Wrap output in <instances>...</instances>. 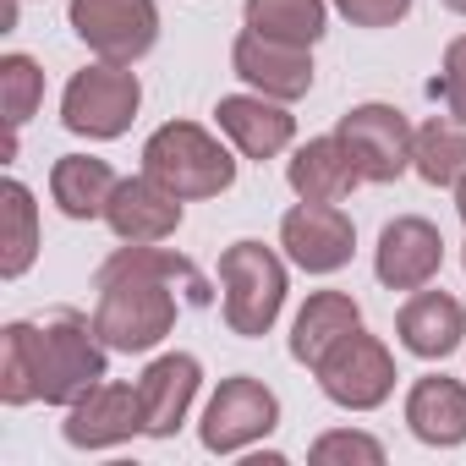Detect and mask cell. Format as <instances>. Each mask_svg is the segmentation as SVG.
<instances>
[{
    "instance_id": "6da1fadb",
    "label": "cell",
    "mask_w": 466,
    "mask_h": 466,
    "mask_svg": "<svg viewBox=\"0 0 466 466\" xmlns=\"http://www.w3.org/2000/svg\"><path fill=\"white\" fill-rule=\"evenodd\" d=\"M176 286L187 291L192 308H208L214 291L203 280V269L176 253V248H159V242H121L99 275H94V324L105 335L110 351L121 357H143L154 351L170 329H176Z\"/></svg>"
},
{
    "instance_id": "7a4b0ae2",
    "label": "cell",
    "mask_w": 466,
    "mask_h": 466,
    "mask_svg": "<svg viewBox=\"0 0 466 466\" xmlns=\"http://www.w3.org/2000/svg\"><path fill=\"white\" fill-rule=\"evenodd\" d=\"M34 368H39V400L66 411L94 384L110 379V346L94 319L61 308L45 324H34Z\"/></svg>"
},
{
    "instance_id": "3957f363",
    "label": "cell",
    "mask_w": 466,
    "mask_h": 466,
    "mask_svg": "<svg viewBox=\"0 0 466 466\" xmlns=\"http://www.w3.org/2000/svg\"><path fill=\"white\" fill-rule=\"evenodd\" d=\"M286 264L291 258H280L264 242H230L219 253V313H225V329L230 335L264 340L280 324L286 297H291Z\"/></svg>"
},
{
    "instance_id": "277c9868",
    "label": "cell",
    "mask_w": 466,
    "mask_h": 466,
    "mask_svg": "<svg viewBox=\"0 0 466 466\" xmlns=\"http://www.w3.org/2000/svg\"><path fill=\"white\" fill-rule=\"evenodd\" d=\"M143 170L170 187L181 203H198V198H219L237 187V154H230L208 127L198 121H165L148 132L143 143Z\"/></svg>"
},
{
    "instance_id": "5b68a950",
    "label": "cell",
    "mask_w": 466,
    "mask_h": 466,
    "mask_svg": "<svg viewBox=\"0 0 466 466\" xmlns=\"http://www.w3.org/2000/svg\"><path fill=\"white\" fill-rule=\"evenodd\" d=\"M137 110H143V83L132 66H116V61H94V66L72 72L61 88V127L88 143L127 137Z\"/></svg>"
},
{
    "instance_id": "8992f818",
    "label": "cell",
    "mask_w": 466,
    "mask_h": 466,
    "mask_svg": "<svg viewBox=\"0 0 466 466\" xmlns=\"http://www.w3.org/2000/svg\"><path fill=\"white\" fill-rule=\"evenodd\" d=\"M275 428H280V395L264 379L237 373V379H219V390L208 395L203 422H198V444L208 455H248Z\"/></svg>"
},
{
    "instance_id": "52a82bcc",
    "label": "cell",
    "mask_w": 466,
    "mask_h": 466,
    "mask_svg": "<svg viewBox=\"0 0 466 466\" xmlns=\"http://www.w3.org/2000/svg\"><path fill=\"white\" fill-rule=\"evenodd\" d=\"M313 379H319V390H324L329 406H340V411H379L395 395V379L400 373H395V351L379 335L351 329L346 340H335L319 357Z\"/></svg>"
},
{
    "instance_id": "ba28073f",
    "label": "cell",
    "mask_w": 466,
    "mask_h": 466,
    "mask_svg": "<svg viewBox=\"0 0 466 466\" xmlns=\"http://www.w3.org/2000/svg\"><path fill=\"white\" fill-rule=\"evenodd\" d=\"M335 137L351 148L362 181L373 187H390L411 170V148H417V127L406 121L400 105H384V99H368V105H351L340 121H335Z\"/></svg>"
},
{
    "instance_id": "9c48e42d",
    "label": "cell",
    "mask_w": 466,
    "mask_h": 466,
    "mask_svg": "<svg viewBox=\"0 0 466 466\" xmlns=\"http://www.w3.org/2000/svg\"><path fill=\"white\" fill-rule=\"evenodd\" d=\"M66 23L88 45L94 61H116V66H137L159 45V6L154 0H72Z\"/></svg>"
},
{
    "instance_id": "30bf717a",
    "label": "cell",
    "mask_w": 466,
    "mask_h": 466,
    "mask_svg": "<svg viewBox=\"0 0 466 466\" xmlns=\"http://www.w3.org/2000/svg\"><path fill=\"white\" fill-rule=\"evenodd\" d=\"M280 248L302 275H340L357 253V225L340 203H308L297 198L280 214Z\"/></svg>"
},
{
    "instance_id": "8fae6325",
    "label": "cell",
    "mask_w": 466,
    "mask_h": 466,
    "mask_svg": "<svg viewBox=\"0 0 466 466\" xmlns=\"http://www.w3.org/2000/svg\"><path fill=\"white\" fill-rule=\"evenodd\" d=\"M230 72H237L253 94L264 99H280V105H297L313 94V50L308 45H286V39H264L253 28L237 34L230 45Z\"/></svg>"
},
{
    "instance_id": "7c38bea8",
    "label": "cell",
    "mask_w": 466,
    "mask_h": 466,
    "mask_svg": "<svg viewBox=\"0 0 466 466\" xmlns=\"http://www.w3.org/2000/svg\"><path fill=\"white\" fill-rule=\"evenodd\" d=\"M444 269V237L439 225L422 214H395L379 230V248H373V275L384 291H422L433 286V275Z\"/></svg>"
},
{
    "instance_id": "4fadbf2b",
    "label": "cell",
    "mask_w": 466,
    "mask_h": 466,
    "mask_svg": "<svg viewBox=\"0 0 466 466\" xmlns=\"http://www.w3.org/2000/svg\"><path fill=\"white\" fill-rule=\"evenodd\" d=\"M143 433V400H137V384H94L77 406H66V422H61V439L72 450H121Z\"/></svg>"
},
{
    "instance_id": "5bb4252c",
    "label": "cell",
    "mask_w": 466,
    "mask_h": 466,
    "mask_svg": "<svg viewBox=\"0 0 466 466\" xmlns=\"http://www.w3.org/2000/svg\"><path fill=\"white\" fill-rule=\"evenodd\" d=\"M203 390V362L192 351H165L137 373V400H143V433L148 439H176L181 422L192 417V400Z\"/></svg>"
},
{
    "instance_id": "9a60e30c",
    "label": "cell",
    "mask_w": 466,
    "mask_h": 466,
    "mask_svg": "<svg viewBox=\"0 0 466 466\" xmlns=\"http://www.w3.org/2000/svg\"><path fill=\"white\" fill-rule=\"evenodd\" d=\"M214 121L219 132L230 137V148H237L242 159H280L291 143H297V116L280 105V99H264V94H225L214 105Z\"/></svg>"
},
{
    "instance_id": "2e32d148",
    "label": "cell",
    "mask_w": 466,
    "mask_h": 466,
    "mask_svg": "<svg viewBox=\"0 0 466 466\" xmlns=\"http://www.w3.org/2000/svg\"><path fill=\"white\" fill-rule=\"evenodd\" d=\"M181 214H187L181 198L143 170V176H121L116 181L105 225L116 230V242H170L181 230Z\"/></svg>"
},
{
    "instance_id": "e0dca14e",
    "label": "cell",
    "mask_w": 466,
    "mask_h": 466,
    "mask_svg": "<svg viewBox=\"0 0 466 466\" xmlns=\"http://www.w3.org/2000/svg\"><path fill=\"white\" fill-rule=\"evenodd\" d=\"M395 340L411 351V357H422V362H444V357H455L461 351V340H466V308L450 297V291H411L406 302H400V313H395Z\"/></svg>"
},
{
    "instance_id": "ac0fdd59",
    "label": "cell",
    "mask_w": 466,
    "mask_h": 466,
    "mask_svg": "<svg viewBox=\"0 0 466 466\" xmlns=\"http://www.w3.org/2000/svg\"><path fill=\"white\" fill-rule=\"evenodd\" d=\"M406 428L428 450H461L466 444V384L450 373H422L406 390Z\"/></svg>"
},
{
    "instance_id": "d6986e66",
    "label": "cell",
    "mask_w": 466,
    "mask_h": 466,
    "mask_svg": "<svg viewBox=\"0 0 466 466\" xmlns=\"http://www.w3.org/2000/svg\"><path fill=\"white\" fill-rule=\"evenodd\" d=\"M286 181H291V192L308 198V203H340V198H351V192L362 187V170H357L351 148L329 132V137H308V143L291 154Z\"/></svg>"
},
{
    "instance_id": "ffe728a7",
    "label": "cell",
    "mask_w": 466,
    "mask_h": 466,
    "mask_svg": "<svg viewBox=\"0 0 466 466\" xmlns=\"http://www.w3.org/2000/svg\"><path fill=\"white\" fill-rule=\"evenodd\" d=\"M351 329H362V308L351 291H313L302 302V313L291 319V362L302 368H319V357L346 340Z\"/></svg>"
},
{
    "instance_id": "44dd1931",
    "label": "cell",
    "mask_w": 466,
    "mask_h": 466,
    "mask_svg": "<svg viewBox=\"0 0 466 466\" xmlns=\"http://www.w3.org/2000/svg\"><path fill=\"white\" fill-rule=\"evenodd\" d=\"M116 181L121 176L110 170V159H94V154H61L50 165V198L66 219H105Z\"/></svg>"
},
{
    "instance_id": "7402d4cb",
    "label": "cell",
    "mask_w": 466,
    "mask_h": 466,
    "mask_svg": "<svg viewBox=\"0 0 466 466\" xmlns=\"http://www.w3.org/2000/svg\"><path fill=\"white\" fill-rule=\"evenodd\" d=\"M0 219H6V237H0V280H23L39 258V203L17 176L0 181Z\"/></svg>"
},
{
    "instance_id": "603a6c76",
    "label": "cell",
    "mask_w": 466,
    "mask_h": 466,
    "mask_svg": "<svg viewBox=\"0 0 466 466\" xmlns=\"http://www.w3.org/2000/svg\"><path fill=\"white\" fill-rule=\"evenodd\" d=\"M242 23L264 39L286 45H319L329 28V0H242Z\"/></svg>"
},
{
    "instance_id": "cb8c5ba5",
    "label": "cell",
    "mask_w": 466,
    "mask_h": 466,
    "mask_svg": "<svg viewBox=\"0 0 466 466\" xmlns=\"http://www.w3.org/2000/svg\"><path fill=\"white\" fill-rule=\"evenodd\" d=\"M411 170L428 187H455L466 176V127L455 116H433L417 127V148H411Z\"/></svg>"
},
{
    "instance_id": "d4e9b609",
    "label": "cell",
    "mask_w": 466,
    "mask_h": 466,
    "mask_svg": "<svg viewBox=\"0 0 466 466\" xmlns=\"http://www.w3.org/2000/svg\"><path fill=\"white\" fill-rule=\"evenodd\" d=\"M0 400L12 411L39 400V368H34V324L12 319L0 329Z\"/></svg>"
},
{
    "instance_id": "484cf974",
    "label": "cell",
    "mask_w": 466,
    "mask_h": 466,
    "mask_svg": "<svg viewBox=\"0 0 466 466\" xmlns=\"http://www.w3.org/2000/svg\"><path fill=\"white\" fill-rule=\"evenodd\" d=\"M0 105H6V132H23L34 121V110L45 105V66L34 56H0Z\"/></svg>"
},
{
    "instance_id": "4316f807",
    "label": "cell",
    "mask_w": 466,
    "mask_h": 466,
    "mask_svg": "<svg viewBox=\"0 0 466 466\" xmlns=\"http://www.w3.org/2000/svg\"><path fill=\"white\" fill-rule=\"evenodd\" d=\"M308 461H319V466H384V444L362 428H329L308 444Z\"/></svg>"
},
{
    "instance_id": "83f0119b",
    "label": "cell",
    "mask_w": 466,
    "mask_h": 466,
    "mask_svg": "<svg viewBox=\"0 0 466 466\" xmlns=\"http://www.w3.org/2000/svg\"><path fill=\"white\" fill-rule=\"evenodd\" d=\"M433 94L444 99V116H455V121L466 127V34H455V39L444 45V61H439Z\"/></svg>"
},
{
    "instance_id": "f1b7e54d",
    "label": "cell",
    "mask_w": 466,
    "mask_h": 466,
    "mask_svg": "<svg viewBox=\"0 0 466 466\" xmlns=\"http://www.w3.org/2000/svg\"><path fill=\"white\" fill-rule=\"evenodd\" d=\"M351 28H395L411 17V0H329Z\"/></svg>"
},
{
    "instance_id": "f546056e",
    "label": "cell",
    "mask_w": 466,
    "mask_h": 466,
    "mask_svg": "<svg viewBox=\"0 0 466 466\" xmlns=\"http://www.w3.org/2000/svg\"><path fill=\"white\" fill-rule=\"evenodd\" d=\"M455 214H461V230H466V176L455 181ZM461 264H466V248H461Z\"/></svg>"
},
{
    "instance_id": "4dcf8cb0",
    "label": "cell",
    "mask_w": 466,
    "mask_h": 466,
    "mask_svg": "<svg viewBox=\"0 0 466 466\" xmlns=\"http://www.w3.org/2000/svg\"><path fill=\"white\" fill-rule=\"evenodd\" d=\"M444 12H455V17H466V0H444Z\"/></svg>"
},
{
    "instance_id": "1f68e13d",
    "label": "cell",
    "mask_w": 466,
    "mask_h": 466,
    "mask_svg": "<svg viewBox=\"0 0 466 466\" xmlns=\"http://www.w3.org/2000/svg\"><path fill=\"white\" fill-rule=\"evenodd\" d=\"M23 6H28V0H23Z\"/></svg>"
}]
</instances>
